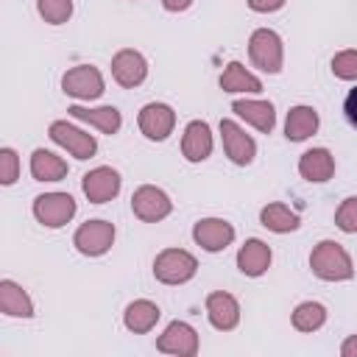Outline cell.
Instances as JSON below:
<instances>
[{
	"label": "cell",
	"instance_id": "33",
	"mask_svg": "<svg viewBox=\"0 0 357 357\" xmlns=\"http://www.w3.org/2000/svg\"><path fill=\"white\" fill-rule=\"evenodd\" d=\"M343 112H346V120H349L351 126H357V86L346 95V100H343Z\"/></svg>",
	"mask_w": 357,
	"mask_h": 357
},
{
	"label": "cell",
	"instance_id": "16",
	"mask_svg": "<svg viewBox=\"0 0 357 357\" xmlns=\"http://www.w3.org/2000/svg\"><path fill=\"white\" fill-rule=\"evenodd\" d=\"M181 153L187 162H204L212 153V131L204 120H190L181 134Z\"/></svg>",
	"mask_w": 357,
	"mask_h": 357
},
{
	"label": "cell",
	"instance_id": "20",
	"mask_svg": "<svg viewBox=\"0 0 357 357\" xmlns=\"http://www.w3.org/2000/svg\"><path fill=\"white\" fill-rule=\"evenodd\" d=\"M75 120H81V123H89V126H95L98 131H103V134H117L120 131V126H123V117H120V112L114 109V106H98V109H86V106H70L67 109Z\"/></svg>",
	"mask_w": 357,
	"mask_h": 357
},
{
	"label": "cell",
	"instance_id": "6",
	"mask_svg": "<svg viewBox=\"0 0 357 357\" xmlns=\"http://www.w3.org/2000/svg\"><path fill=\"white\" fill-rule=\"evenodd\" d=\"M61 89L75 100H95L103 95V75L92 64H78L61 75Z\"/></svg>",
	"mask_w": 357,
	"mask_h": 357
},
{
	"label": "cell",
	"instance_id": "3",
	"mask_svg": "<svg viewBox=\"0 0 357 357\" xmlns=\"http://www.w3.org/2000/svg\"><path fill=\"white\" fill-rule=\"evenodd\" d=\"M198 259L184 248H165L153 259V276L162 284H184L195 276Z\"/></svg>",
	"mask_w": 357,
	"mask_h": 357
},
{
	"label": "cell",
	"instance_id": "29",
	"mask_svg": "<svg viewBox=\"0 0 357 357\" xmlns=\"http://www.w3.org/2000/svg\"><path fill=\"white\" fill-rule=\"evenodd\" d=\"M335 226L346 234H357V195L343 198V204L335 212Z\"/></svg>",
	"mask_w": 357,
	"mask_h": 357
},
{
	"label": "cell",
	"instance_id": "9",
	"mask_svg": "<svg viewBox=\"0 0 357 357\" xmlns=\"http://www.w3.org/2000/svg\"><path fill=\"white\" fill-rule=\"evenodd\" d=\"M198 332L187 321H170L165 332L156 337V349L162 354H176V357H195L198 354Z\"/></svg>",
	"mask_w": 357,
	"mask_h": 357
},
{
	"label": "cell",
	"instance_id": "24",
	"mask_svg": "<svg viewBox=\"0 0 357 357\" xmlns=\"http://www.w3.org/2000/svg\"><path fill=\"white\" fill-rule=\"evenodd\" d=\"M220 89L229 92V95H237V92H251V95H257V92H262V81H259L245 64L229 61L226 70L220 73Z\"/></svg>",
	"mask_w": 357,
	"mask_h": 357
},
{
	"label": "cell",
	"instance_id": "32",
	"mask_svg": "<svg viewBox=\"0 0 357 357\" xmlns=\"http://www.w3.org/2000/svg\"><path fill=\"white\" fill-rule=\"evenodd\" d=\"M287 0H248V8L257 11V14H273L284 6Z\"/></svg>",
	"mask_w": 357,
	"mask_h": 357
},
{
	"label": "cell",
	"instance_id": "8",
	"mask_svg": "<svg viewBox=\"0 0 357 357\" xmlns=\"http://www.w3.org/2000/svg\"><path fill=\"white\" fill-rule=\"evenodd\" d=\"M131 212L145 223H156L173 212V201L167 198L165 190H159L153 184H142L131 195Z\"/></svg>",
	"mask_w": 357,
	"mask_h": 357
},
{
	"label": "cell",
	"instance_id": "25",
	"mask_svg": "<svg viewBox=\"0 0 357 357\" xmlns=\"http://www.w3.org/2000/svg\"><path fill=\"white\" fill-rule=\"evenodd\" d=\"M67 162L61 156H56L53 151H45V148H36L31 153V176L36 181H61L67 176Z\"/></svg>",
	"mask_w": 357,
	"mask_h": 357
},
{
	"label": "cell",
	"instance_id": "7",
	"mask_svg": "<svg viewBox=\"0 0 357 357\" xmlns=\"http://www.w3.org/2000/svg\"><path fill=\"white\" fill-rule=\"evenodd\" d=\"M50 139L56 145H61L64 151H70L75 159H92L95 151H98V139L92 134H86L84 128H75L70 126L67 120H53L50 128H47Z\"/></svg>",
	"mask_w": 357,
	"mask_h": 357
},
{
	"label": "cell",
	"instance_id": "10",
	"mask_svg": "<svg viewBox=\"0 0 357 357\" xmlns=\"http://www.w3.org/2000/svg\"><path fill=\"white\" fill-rule=\"evenodd\" d=\"M112 78L126 86V89H134L139 86L145 78H148V61L139 50L134 47H123L112 56Z\"/></svg>",
	"mask_w": 357,
	"mask_h": 357
},
{
	"label": "cell",
	"instance_id": "30",
	"mask_svg": "<svg viewBox=\"0 0 357 357\" xmlns=\"http://www.w3.org/2000/svg\"><path fill=\"white\" fill-rule=\"evenodd\" d=\"M332 73L340 81H357V50H340L332 56Z\"/></svg>",
	"mask_w": 357,
	"mask_h": 357
},
{
	"label": "cell",
	"instance_id": "17",
	"mask_svg": "<svg viewBox=\"0 0 357 357\" xmlns=\"http://www.w3.org/2000/svg\"><path fill=\"white\" fill-rule=\"evenodd\" d=\"M271 259H273L271 245L262 243V240H257V237L245 240V243L240 245V251H237V268H240L245 276H251V279L262 276V273L271 268Z\"/></svg>",
	"mask_w": 357,
	"mask_h": 357
},
{
	"label": "cell",
	"instance_id": "34",
	"mask_svg": "<svg viewBox=\"0 0 357 357\" xmlns=\"http://www.w3.org/2000/svg\"><path fill=\"white\" fill-rule=\"evenodd\" d=\"M340 354H343V357H357V335H349V337L340 343Z\"/></svg>",
	"mask_w": 357,
	"mask_h": 357
},
{
	"label": "cell",
	"instance_id": "19",
	"mask_svg": "<svg viewBox=\"0 0 357 357\" xmlns=\"http://www.w3.org/2000/svg\"><path fill=\"white\" fill-rule=\"evenodd\" d=\"M298 173L304 181H312V184L329 181L335 173V156L326 148H310L298 159Z\"/></svg>",
	"mask_w": 357,
	"mask_h": 357
},
{
	"label": "cell",
	"instance_id": "5",
	"mask_svg": "<svg viewBox=\"0 0 357 357\" xmlns=\"http://www.w3.org/2000/svg\"><path fill=\"white\" fill-rule=\"evenodd\" d=\"M73 245L84 257H103L114 245V223L100 220V218L81 223L73 234Z\"/></svg>",
	"mask_w": 357,
	"mask_h": 357
},
{
	"label": "cell",
	"instance_id": "11",
	"mask_svg": "<svg viewBox=\"0 0 357 357\" xmlns=\"http://www.w3.org/2000/svg\"><path fill=\"white\" fill-rule=\"evenodd\" d=\"M137 126L139 131L153 139V142H162L173 134L176 128V112L167 106V103H145L137 114Z\"/></svg>",
	"mask_w": 357,
	"mask_h": 357
},
{
	"label": "cell",
	"instance_id": "15",
	"mask_svg": "<svg viewBox=\"0 0 357 357\" xmlns=\"http://www.w3.org/2000/svg\"><path fill=\"white\" fill-rule=\"evenodd\" d=\"M206 318L218 332H231L240 324V304L231 293L226 290H215L206 296Z\"/></svg>",
	"mask_w": 357,
	"mask_h": 357
},
{
	"label": "cell",
	"instance_id": "4",
	"mask_svg": "<svg viewBox=\"0 0 357 357\" xmlns=\"http://www.w3.org/2000/svg\"><path fill=\"white\" fill-rule=\"evenodd\" d=\"M75 198L70 192H42L33 198V218L45 229H61L75 215Z\"/></svg>",
	"mask_w": 357,
	"mask_h": 357
},
{
	"label": "cell",
	"instance_id": "2",
	"mask_svg": "<svg viewBox=\"0 0 357 357\" xmlns=\"http://www.w3.org/2000/svg\"><path fill=\"white\" fill-rule=\"evenodd\" d=\"M248 59H251L254 67H259L268 75L282 73V64H284L282 36L276 31H271V28H257L248 36Z\"/></svg>",
	"mask_w": 357,
	"mask_h": 357
},
{
	"label": "cell",
	"instance_id": "22",
	"mask_svg": "<svg viewBox=\"0 0 357 357\" xmlns=\"http://www.w3.org/2000/svg\"><path fill=\"white\" fill-rule=\"evenodd\" d=\"M0 312L8 318H33V301L17 282L3 279L0 282Z\"/></svg>",
	"mask_w": 357,
	"mask_h": 357
},
{
	"label": "cell",
	"instance_id": "12",
	"mask_svg": "<svg viewBox=\"0 0 357 357\" xmlns=\"http://www.w3.org/2000/svg\"><path fill=\"white\" fill-rule=\"evenodd\" d=\"M220 139H223L226 156H229L234 165L245 167V165L254 162V156H257V142H254L251 134H245V128H240L234 120H229V117L220 120Z\"/></svg>",
	"mask_w": 357,
	"mask_h": 357
},
{
	"label": "cell",
	"instance_id": "21",
	"mask_svg": "<svg viewBox=\"0 0 357 357\" xmlns=\"http://www.w3.org/2000/svg\"><path fill=\"white\" fill-rule=\"evenodd\" d=\"M318 112L312 109V106H293L290 112H287V120H284V137L290 139V142H304V139H310L315 131H318Z\"/></svg>",
	"mask_w": 357,
	"mask_h": 357
},
{
	"label": "cell",
	"instance_id": "13",
	"mask_svg": "<svg viewBox=\"0 0 357 357\" xmlns=\"http://www.w3.org/2000/svg\"><path fill=\"white\" fill-rule=\"evenodd\" d=\"M120 184H123L120 173L114 167H106V165L84 173V178H81V190H84V195H86L89 204H106V201H112L120 192Z\"/></svg>",
	"mask_w": 357,
	"mask_h": 357
},
{
	"label": "cell",
	"instance_id": "18",
	"mask_svg": "<svg viewBox=\"0 0 357 357\" xmlns=\"http://www.w3.org/2000/svg\"><path fill=\"white\" fill-rule=\"evenodd\" d=\"M231 112L240 117V120H245V123H251L257 131H262V134H271L273 131V126H276V112H273V103L271 100H234L231 103Z\"/></svg>",
	"mask_w": 357,
	"mask_h": 357
},
{
	"label": "cell",
	"instance_id": "28",
	"mask_svg": "<svg viewBox=\"0 0 357 357\" xmlns=\"http://www.w3.org/2000/svg\"><path fill=\"white\" fill-rule=\"evenodd\" d=\"M36 11L45 22L61 25L73 17V0H36Z\"/></svg>",
	"mask_w": 357,
	"mask_h": 357
},
{
	"label": "cell",
	"instance_id": "27",
	"mask_svg": "<svg viewBox=\"0 0 357 357\" xmlns=\"http://www.w3.org/2000/svg\"><path fill=\"white\" fill-rule=\"evenodd\" d=\"M290 321H293V326L298 332H315V329H321L326 324V307L318 304V301H301L293 310Z\"/></svg>",
	"mask_w": 357,
	"mask_h": 357
},
{
	"label": "cell",
	"instance_id": "14",
	"mask_svg": "<svg viewBox=\"0 0 357 357\" xmlns=\"http://www.w3.org/2000/svg\"><path fill=\"white\" fill-rule=\"evenodd\" d=\"M192 240L209 251V254H218L223 251L226 245H231L234 240V226L223 218H201L195 226H192Z\"/></svg>",
	"mask_w": 357,
	"mask_h": 357
},
{
	"label": "cell",
	"instance_id": "23",
	"mask_svg": "<svg viewBox=\"0 0 357 357\" xmlns=\"http://www.w3.org/2000/svg\"><path fill=\"white\" fill-rule=\"evenodd\" d=\"M159 318H162V310H159L153 301H148V298L131 301V304L126 307V312H123V324H126V329L134 332V335L151 332Z\"/></svg>",
	"mask_w": 357,
	"mask_h": 357
},
{
	"label": "cell",
	"instance_id": "35",
	"mask_svg": "<svg viewBox=\"0 0 357 357\" xmlns=\"http://www.w3.org/2000/svg\"><path fill=\"white\" fill-rule=\"evenodd\" d=\"M162 6H165V11L178 14V11H187L192 6V0H162Z\"/></svg>",
	"mask_w": 357,
	"mask_h": 357
},
{
	"label": "cell",
	"instance_id": "26",
	"mask_svg": "<svg viewBox=\"0 0 357 357\" xmlns=\"http://www.w3.org/2000/svg\"><path fill=\"white\" fill-rule=\"evenodd\" d=\"M259 223H262L268 231L287 234V231H296L301 220H298V215H296L287 204L273 201V204H268V206H262V209H259Z\"/></svg>",
	"mask_w": 357,
	"mask_h": 357
},
{
	"label": "cell",
	"instance_id": "31",
	"mask_svg": "<svg viewBox=\"0 0 357 357\" xmlns=\"http://www.w3.org/2000/svg\"><path fill=\"white\" fill-rule=\"evenodd\" d=\"M20 178V156L14 148H0V184L11 187Z\"/></svg>",
	"mask_w": 357,
	"mask_h": 357
},
{
	"label": "cell",
	"instance_id": "1",
	"mask_svg": "<svg viewBox=\"0 0 357 357\" xmlns=\"http://www.w3.org/2000/svg\"><path fill=\"white\" fill-rule=\"evenodd\" d=\"M310 268L324 282H346L354 276V262L349 251L335 240H321L310 254Z\"/></svg>",
	"mask_w": 357,
	"mask_h": 357
}]
</instances>
